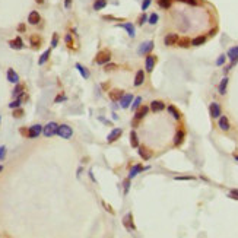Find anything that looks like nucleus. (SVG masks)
Listing matches in <instances>:
<instances>
[{"mask_svg": "<svg viewBox=\"0 0 238 238\" xmlns=\"http://www.w3.org/2000/svg\"><path fill=\"white\" fill-rule=\"evenodd\" d=\"M146 170H149V167H142L140 164H136V165L133 167L132 170H130V174H129V178L130 180H133L135 177H136L140 171H146Z\"/></svg>", "mask_w": 238, "mask_h": 238, "instance_id": "13", "label": "nucleus"}, {"mask_svg": "<svg viewBox=\"0 0 238 238\" xmlns=\"http://www.w3.org/2000/svg\"><path fill=\"white\" fill-rule=\"evenodd\" d=\"M228 57H230V60L232 61V63H231V66H234V64L238 61V47L230 48V50H228Z\"/></svg>", "mask_w": 238, "mask_h": 238, "instance_id": "20", "label": "nucleus"}, {"mask_svg": "<svg viewBox=\"0 0 238 238\" xmlns=\"http://www.w3.org/2000/svg\"><path fill=\"white\" fill-rule=\"evenodd\" d=\"M137 153H139V156H140L143 161H148V159H151V158H152V152H151L149 149H146L145 146H139V151H137Z\"/></svg>", "mask_w": 238, "mask_h": 238, "instance_id": "17", "label": "nucleus"}, {"mask_svg": "<svg viewBox=\"0 0 238 238\" xmlns=\"http://www.w3.org/2000/svg\"><path fill=\"white\" fill-rule=\"evenodd\" d=\"M153 50V41H145V43L140 44V47H139V50H137V53L139 54H149L151 51Z\"/></svg>", "mask_w": 238, "mask_h": 238, "instance_id": "7", "label": "nucleus"}, {"mask_svg": "<svg viewBox=\"0 0 238 238\" xmlns=\"http://www.w3.org/2000/svg\"><path fill=\"white\" fill-rule=\"evenodd\" d=\"M226 86H228V77H224L221 81V83H219V88H218V91H219L221 95L226 94Z\"/></svg>", "mask_w": 238, "mask_h": 238, "instance_id": "29", "label": "nucleus"}, {"mask_svg": "<svg viewBox=\"0 0 238 238\" xmlns=\"http://www.w3.org/2000/svg\"><path fill=\"white\" fill-rule=\"evenodd\" d=\"M133 95L132 94H124L123 97L120 98V107L121 108H129V107L132 105V102H133Z\"/></svg>", "mask_w": 238, "mask_h": 238, "instance_id": "10", "label": "nucleus"}, {"mask_svg": "<svg viewBox=\"0 0 238 238\" xmlns=\"http://www.w3.org/2000/svg\"><path fill=\"white\" fill-rule=\"evenodd\" d=\"M164 43H165L167 47L175 45V44L178 43V35L174 34V32H171V34H167V35H165V38H164Z\"/></svg>", "mask_w": 238, "mask_h": 238, "instance_id": "11", "label": "nucleus"}, {"mask_svg": "<svg viewBox=\"0 0 238 238\" xmlns=\"http://www.w3.org/2000/svg\"><path fill=\"white\" fill-rule=\"evenodd\" d=\"M18 31H21V32H24V31H25V25H24V24H21V25L18 26Z\"/></svg>", "mask_w": 238, "mask_h": 238, "instance_id": "54", "label": "nucleus"}, {"mask_svg": "<svg viewBox=\"0 0 238 238\" xmlns=\"http://www.w3.org/2000/svg\"><path fill=\"white\" fill-rule=\"evenodd\" d=\"M228 197H230V199H235V200H238V190H231V191H230V194H228Z\"/></svg>", "mask_w": 238, "mask_h": 238, "instance_id": "45", "label": "nucleus"}, {"mask_svg": "<svg viewBox=\"0 0 238 238\" xmlns=\"http://www.w3.org/2000/svg\"><path fill=\"white\" fill-rule=\"evenodd\" d=\"M35 2H37L38 4H43L44 3V0H35Z\"/></svg>", "mask_w": 238, "mask_h": 238, "instance_id": "57", "label": "nucleus"}, {"mask_svg": "<svg viewBox=\"0 0 238 238\" xmlns=\"http://www.w3.org/2000/svg\"><path fill=\"white\" fill-rule=\"evenodd\" d=\"M149 107H146V105H142V107H139L136 110V115H135V120H133V126H136L137 123H139V120H142L145 117V115H148V113H149Z\"/></svg>", "mask_w": 238, "mask_h": 238, "instance_id": "4", "label": "nucleus"}, {"mask_svg": "<svg viewBox=\"0 0 238 238\" xmlns=\"http://www.w3.org/2000/svg\"><path fill=\"white\" fill-rule=\"evenodd\" d=\"M121 135H123V129H120V127L113 129L110 132V135L107 136V142H108V143H113V142L119 140L120 137H121Z\"/></svg>", "mask_w": 238, "mask_h": 238, "instance_id": "5", "label": "nucleus"}, {"mask_svg": "<svg viewBox=\"0 0 238 238\" xmlns=\"http://www.w3.org/2000/svg\"><path fill=\"white\" fill-rule=\"evenodd\" d=\"M123 186H124V194H127V193H129V188H130V178L126 180Z\"/></svg>", "mask_w": 238, "mask_h": 238, "instance_id": "47", "label": "nucleus"}, {"mask_svg": "<svg viewBox=\"0 0 238 238\" xmlns=\"http://www.w3.org/2000/svg\"><path fill=\"white\" fill-rule=\"evenodd\" d=\"M43 126L41 124H34V126H31L28 129V137L29 139H35V137H38L41 133H43Z\"/></svg>", "mask_w": 238, "mask_h": 238, "instance_id": "6", "label": "nucleus"}, {"mask_svg": "<svg viewBox=\"0 0 238 238\" xmlns=\"http://www.w3.org/2000/svg\"><path fill=\"white\" fill-rule=\"evenodd\" d=\"M165 108V104L162 101H158V99H155V101L151 102V111H153V113H158V111H162Z\"/></svg>", "mask_w": 238, "mask_h": 238, "instance_id": "21", "label": "nucleus"}, {"mask_svg": "<svg viewBox=\"0 0 238 238\" xmlns=\"http://www.w3.org/2000/svg\"><path fill=\"white\" fill-rule=\"evenodd\" d=\"M57 43H59V35L54 34V35H53V40H51V48L57 47Z\"/></svg>", "mask_w": 238, "mask_h": 238, "instance_id": "43", "label": "nucleus"}, {"mask_svg": "<svg viewBox=\"0 0 238 238\" xmlns=\"http://www.w3.org/2000/svg\"><path fill=\"white\" fill-rule=\"evenodd\" d=\"M105 6H107V0H95L92 8H94V10H97L98 12V10H102Z\"/></svg>", "mask_w": 238, "mask_h": 238, "instance_id": "30", "label": "nucleus"}, {"mask_svg": "<svg viewBox=\"0 0 238 238\" xmlns=\"http://www.w3.org/2000/svg\"><path fill=\"white\" fill-rule=\"evenodd\" d=\"M140 102H142V98L140 97H136V99H133L132 102V105H130V108H132L133 111H136L139 107H140Z\"/></svg>", "mask_w": 238, "mask_h": 238, "instance_id": "35", "label": "nucleus"}, {"mask_svg": "<svg viewBox=\"0 0 238 238\" xmlns=\"http://www.w3.org/2000/svg\"><path fill=\"white\" fill-rule=\"evenodd\" d=\"M61 101H66V97H64V95H59V97L54 99V102H61Z\"/></svg>", "mask_w": 238, "mask_h": 238, "instance_id": "50", "label": "nucleus"}, {"mask_svg": "<svg viewBox=\"0 0 238 238\" xmlns=\"http://www.w3.org/2000/svg\"><path fill=\"white\" fill-rule=\"evenodd\" d=\"M64 40H66V43H67V45H69V47H70V48H73V41H72V35H70V34H67V35H66V38H64Z\"/></svg>", "mask_w": 238, "mask_h": 238, "instance_id": "48", "label": "nucleus"}, {"mask_svg": "<svg viewBox=\"0 0 238 238\" xmlns=\"http://www.w3.org/2000/svg\"><path fill=\"white\" fill-rule=\"evenodd\" d=\"M2 170H3V167H2V165H0V172H2Z\"/></svg>", "mask_w": 238, "mask_h": 238, "instance_id": "58", "label": "nucleus"}, {"mask_svg": "<svg viewBox=\"0 0 238 238\" xmlns=\"http://www.w3.org/2000/svg\"><path fill=\"white\" fill-rule=\"evenodd\" d=\"M21 104H22V98L18 97L15 101L9 104V108H12V110H15V108H19V107H21Z\"/></svg>", "mask_w": 238, "mask_h": 238, "instance_id": "37", "label": "nucleus"}, {"mask_svg": "<svg viewBox=\"0 0 238 238\" xmlns=\"http://www.w3.org/2000/svg\"><path fill=\"white\" fill-rule=\"evenodd\" d=\"M123 224H124V226H126L127 230H130V231L136 230V225L133 224V215L132 213H127V215L123 218Z\"/></svg>", "mask_w": 238, "mask_h": 238, "instance_id": "14", "label": "nucleus"}, {"mask_svg": "<svg viewBox=\"0 0 238 238\" xmlns=\"http://www.w3.org/2000/svg\"><path fill=\"white\" fill-rule=\"evenodd\" d=\"M215 32H216V29H212V31H210V34H209V35L212 37V35H215Z\"/></svg>", "mask_w": 238, "mask_h": 238, "instance_id": "56", "label": "nucleus"}, {"mask_svg": "<svg viewBox=\"0 0 238 238\" xmlns=\"http://www.w3.org/2000/svg\"><path fill=\"white\" fill-rule=\"evenodd\" d=\"M177 44H178L181 48H187V47H190L191 45V41L188 38H181V40H178V43Z\"/></svg>", "mask_w": 238, "mask_h": 238, "instance_id": "33", "label": "nucleus"}, {"mask_svg": "<svg viewBox=\"0 0 238 238\" xmlns=\"http://www.w3.org/2000/svg\"><path fill=\"white\" fill-rule=\"evenodd\" d=\"M184 130H177V133H175V136H174V145L175 146H180V145L183 143V140H184Z\"/></svg>", "mask_w": 238, "mask_h": 238, "instance_id": "23", "label": "nucleus"}, {"mask_svg": "<svg viewBox=\"0 0 238 238\" xmlns=\"http://www.w3.org/2000/svg\"><path fill=\"white\" fill-rule=\"evenodd\" d=\"M143 82H145V72L143 70H137L136 76H135V82H133V85L140 86V85H143Z\"/></svg>", "mask_w": 238, "mask_h": 238, "instance_id": "22", "label": "nucleus"}, {"mask_svg": "<svg viewBox=\"0 0 238 238\" xmlns=\"http://www.w3.org/2000/svg\"><path fill=\"white\" fill-rule=\"evenodd\" d=\"M102 204L105 206V208H107V210H108V212H110V213H114V210L111 209V206H108V204H107V203H102Z\"/></svg>", "mask_w": 238, "mask_h": 238, "instance_id": "53", "label": "nucleus"}, {"mask_svg": "<svg viewBox=\"0 0 238 238\" xmlns=\"http://www.w3.org/2000/svg\"><path fill=\"white\" fill-rule=\"evenodd\" d=\"M130 145H132V148H139V137H137L136 132L135 130H132L130 132Z\"/></svg>", "mask_w": 238, "mask_h": 238, "instance_id": "27", "label": "nucleus"}, {"mask_svg": "<svg viewBox=\"0 0 238 238\" xmlns=\"http://www.w3.org/2000/svg\"><path fill=\"white\" fill-rule=\"evenodd\" d=\"M0 121H2V117H0Z\"/></svg>", "mask_w": 238, "mask_h": 238, "instance_id": "59", "label": "nucleus"}, {"mask_svg": "<svg viewBox=\"0 0 238 238\" xmlns=\"http://www.w3.org/2000/svg\"><path fill=\"white\" fill-rule=\"evenodd\" d=\"M177 2H181V3L190 4V6H196V4L199 3V0H177Z\"/></svg>", "mask_w": 238, "mask_h": 238, "instance_id": "42", "label": "nucleus"}, {"mask_svg": "<svg viewBox=\"0 0 238 238\" xmlns=\"http://www.w3.org/2000/svg\"><path fill=\"white\" fill-rule=\"evenodd\" d=\"M206 37L204 35H199V37H196V38L191 40V45L193 47H199V45H203L204 43H206Z\"/></svg>", "mask_w": 238, "mask_h": 238, "instance_id": "25", "label": "nucleus"}, {"mask_svg": "<svg viewBox=\"0 0 238 238\" xmlns=\"http://www.w3.org/2000/svg\"><path fill=\"white\" fill-rule=\"evenodd\" d=\"M6 77L10 83H19V75H18L13 69H8V73H6Z\"/></svg>", "mask_w": 238, "mask_h": 238, "instance_id": "16", "label": "nucleus"}, {"mask_svg": "<svg viewBox=\"0 0 238 238\" xmlns=\"http://www.w3.org/2000/svg\"><path fill=\"white\" fill-rule=\"evenodd\" d=\"M29 43L32 47H40L41 45V38H40L38 35H31V38H29Z\"/></svg>", "mask_w": 238, "mask_h": 238, "instance_id": "32", "label": "nucleus"}, {"mask_svg": "<svg viewBox=\"0 0 238 238\" xmlns=\"http://www.w3.org/2000/svg\"><path fill=\"white\" fill-rule=\"evenodd\" d=\"M209 113H210L212 119H219L221 117V105L218 102H212L209 107Z\"/></svg>", "mask_w": 238, "mask_h": 238, "instance_id": "8", "label": "nucleus"}, {"mask_svg": "<svg viewBox=\"0 0 238 238\" xmlns=\"http://www.w3.org/2000/svg\"><path fill=\"white\" fill-rule=\"evenodd\" d=\"M57 130H59V124L54 123V121H50L47 126H44L43 135L45 137H51V136H54V135H57Z\"/></svg>", "mask_w": 238, "mask_h": 238, "instance_id": "2", "label": "nucleus"}, {"mask_svg": "<svg viewBox=\"0 0 238 238\" xmlns=\"http://www.w3.org/2000/svg\"><path fill=\"white\" fill-rule=\"evenodd\" d=\"M9 45H10V48H13V50H22V48H24V41H22L21 37H16L15 40L9 41Z\"/></svg>", "mask_w": 238, "mask_h": 238, "instance_id": "18", "label": "nucleus"}, {"mask_svg": "<svg viewBox=\"0 0 238 238\" xmlns=\"http://www.w3.org/2000/svg\"><path fill=\"white\" fill-rule=\"evenodd\" d=\"M158 19H159L158 13H151L149 18H148V22L151 24V25H155V24H158Z\"/></svg>", "mask_w": 238, "mask_h": 238, "instance_id": "38", "label": "nucleus"}, {"mask_svg": "<svg viewBox=\"0 0 238 238\" xmlns=\"http://www.w3.org/2000/svg\"><path fill=\"white\" fill-rule=\"evenodd\" d=\"M218 126H219V129L224 130V132L230 130V121H228V119H226L225 115H221V117L218 119Z\"/></svg>", "mask_w": 238, "mask_h": 238, "instance_id": "19", "label": "nucleus"}, {"mask_svg": "<svg viewBox=\"0 0 238 238\" xmlns=\"http://www.w3.org/2000/svg\"><path fill=\"white\" fill-rule=\"evenodd\" d=\"M75 67H76L77 72L81 73V76L83 77V79H88V77H89V70H88L85 66H82L81 63H76V66H75Z\"/></svg>", "mask_w": 238, "mask_h": 238, "instance_id": "24", "label": "nucleus"}, {"mask_svg": "<svg viewBox=\"0 0 238 238\" xmlns=\"http://www.w3.org/2000/svg\"><path fill=\"white\" fill-rule=\"evenodd\" d=\"M146 22H148V15H146V13H142V16L139 18V25H145V24H146Z\"/></svg>", "mask_w": 238, "mask_h": 238, "instance_id": "40", "label": "nucleus"}, {"mask_svg": "<svg viewBox=\"0 0 238 238\" xmlns=\"http://www.w3.org/2000/svg\"><path fill=\"white\" fill-rule=\"evenodd\" d=\"M177 181H181V180H194V177H191V175H181V177H175Z\"/></svg>", "mask_w": 238, "mask_h": 238, "instance_id": "49", "label": "nucleus"}, {"mask_svg": "<svg viewBox=\"0 0 238 238\" xmlns=\"http://www.w3.org/2000/svg\"><path fill=\"white\" fill-rule=\"evenodd\" d=\"M70 6H72V0H64V8L70 9Z\"/></svg>", "mask_w": 238, "mask_h": 238, "instance_id": "51", "label": "nucleus"}, {"mask_svg": "<svg viewBox=\"0 0 238 238\" xmlns=\"http://www.w3.org/2000/svg\"><path fill=\"white\" fill-rule=\"evenodd\" d=\"M151 3H152V0H143V2H142V10L145 12V10L151 6Z\"/></svg>", "mask_w": 238, "mask_h": 238, "instance_id": "44", "label": "nucleus"}, {"mask_svg": "<svg viewBox=\"0 0 238 238\" xmlns=\"http://www.w3.org/2000/svg\"><path fill=\"white\" fill-rule=\"evenodd\" d=\"M22 94H24V85L16 83V88L13 89V97H21Z\"/></svg>", "mask_w": 238, "mask_h": 238, "instance_id": "34", "label": "nucleus"}, {"mask_svg": "<svg viewBox=\"0 0 238 238\" xmlns=\"http://www.w3.org/2000/svg\"><path fill=\"white\" fill-rule=\"evenodd\" d=\"M104 19H107V21H114L115 18H113V16H104Z\"/></svg>", "mask_w": 238, "mask_h": 238, "instance_id": "55", "label": "nucleus"}, {"mask_svg": "<svg viewBox=\"0 0 238 238\" xmlns=\"http://www.w3.org/2000/svg\"><path fill=\"white\" fill-rule=\"evenodd\" d=\"M111 60V53L110 50H101L95 57V63L97 64H107Z\"/></svg>", "mask_w": 238, "mask_h": 238, "instance_id": "1", "label": "nucleus"}, {"mask_svg": "<svg viewBox=\"0 0 238 238\" xmlns=\"http://www.w3.org/2000/svg\"><path fill=\"white\" fill-rule=\"evenodd\" d=\"M115 69V64H107L105 66V70L108 72V70H114Z\"/></svg>", "mask_w": 238, "mask_h": 238, "instance_id": "52", "label": "nucleus"}, {"mask_svg": "<svg viewBox=\"0 0 238 238\" xmlns=\"http://www.w3.org/2000/svg\"><path fill=\"white\" fill-rule=\"evenodd\" d=\"M4 158H6V146H0V161H4Z\"/></svg>", "mask_w": 238, "mask_h": 238, "instance_id": "41", "label": "nucleus"}, {"mask_svg": "<svg viewBox=\"0 0 238 238\" xmlns=\"http://www.w3.org/2000/svg\"><path fill=\"white\" fill-rule=\"evenodd\" d=\"M158 6L162 9H170L171 8V0H158Z\"/></svg>", "mask_w": 238, "mask_h": 238, "instance_id": "36", "label": "nucleus"}, {"mask_svg": "<svg viewBox=\"0 0 238 238\" xmlns=\"http://www.w3.org/2000/svg\"><path fill=\"white\" fill-rule=\"evenodd\" d=\"M168 113H170V114L172 115L175 120H180V119H181V114H180V111L177 110L174 105H170V107H168Z\"/></svg>", "mask_w": 238, "mask_h": 238, "instance_id": "31", "label": "nucleus"}, {"mask_svg": "<svg viewBox=\"0 0 238 238\" xmlns=\"http://www.w3.org/2000/svg\"><path fill=\"white\" fill-rule=\"evenodd\" d=\"M28 22H29L31 25H38L40 22H41V16H40V13L37 10H32V12L28 15Z\"/></svg>", "mask_w": 238, "mask_h": 238, "instance_id": "15", "label": "nucleus"}, {"mask_svg": "<svg viewBox=\"0 0 238 238\" xmlns=\"http://www.w3.org/2000/svg\"><path fill=\"white\" fill-rule=\"evenodd\" d=\"M108 95H110V98L113 99V101H117V99L120 101V98L123 97L124 94H123V91H121V89H111Z\"/></svg>", "mask_w": 238, "mask_h": 238, "instance_id": "26", "label": "nucleus"}, {"mask_svg": "<svg viewBox=\"0 0 238 238\" xmlns=\"http://www.w3.org/2000/svg\"><path fill=\"white\" fill-rule=\"evenodd\" d=\"M57 135L60 137H63V139H70L73 136V129L70 126H67V124H61V126H59Z\"/></svg>", "mask_w": 238, "mask_h": 238, "instance_id": "3", "label": "nucleus"}, {"mask_svg": "<svg viewBox=\"0 0 238 238\" xmlns=\"http://www.w3.org/2000/svg\"><path fill=\"white\" fill-rule=\"evenodd\" d=\"M155 63H156V57L152 54H146V59H145V67L148 72H152L153 67H155Z\"/></svg>", "mask_w": 238, "mask_h": 238, "instance_id": "9", "label": "nucleus"}, {"mask_svg": "<svg viewBox=\"0 0 238 238\" xmlns=\"http://www.w3.org/2000/svg\"><path fill=\"white\" fill-rule=\"evenodd\" d=\"M22 115H24V110H22V108H15V111H13V117H15V119H21Z\"/></svg>", "mask_w": 238, "mask_h": 238, "instance_id": "39", "label": "nucleus"}, {"mask_svg": "<svg viewBox=\"0 0 238 238\" xmlns=\"http://www.w3.org/2000/svg\"><path fill=\"white\" fill-rule=\"evenodd\" d=\"M119 26H120V28H123V29L127 32L130 38H133V37H135V25H133L132 22H124V24H119Z\"/></svg>", "mask_w": 238, "mask_h": 238, "instance_id": "12", "label": "nucleus"}, {"mask_svg": "<svg viewBox=\"0 0 238 238\" xmlns=\"http://www.w3.org/2000/svg\"><path fill=\"white\" fill-rule=\"evenodd\" d=\"M50 54H51V48H48V50H45L43 54L40 56V59H38V64H40V66H43V64L47 61L48 57H50Z\"/></svg>", "mask_w": 238, "mask_h": 238, "instance_id": "28", "label": "nucleus"}, {"mask_svg": "<svg viewBox=\"0 0 238 238\" xmlns=\"http://www.w3.org/2000/svg\"><path fill=\"white\" fill-rule=\"evenodd\" d=\"M225 60H226V56L221 54V56H219V59L216 60V64H218V66H222V64L225 63Z\"/></svg>", "mask_w": 238, "mask_h": 238, "instance_id": "46", "label": "nucleus"}]
</instances>
